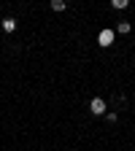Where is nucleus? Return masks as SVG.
I'll return each instance as SVG.
<instances>
[{
  "mask_svg": "<svg viewBox=\"0 0 135 151\" xmlns=\"http://www.w3.org/2000/svg\"><path fill=\"white\" fill-rule=\"evenodd\" d=\"M89 111L95 113V116H105V103H103L100 97H92V103H89Z\"/></svg>",
  "mask_w": 135,
  "mask_h": 151,
  "instance_id": "f257e3e1",
  "label": "nucleus"
},
{
  "mask_svg": "<svg viewBox=\"0 0 135 151\" xmlns=\"http://www.w3.org/2000/svg\"><path fill=\"white\" fill-rule=\"evenodd\" d=\"M97 43L105 49V46H111L113 43V30H100V35H97Z\"/></svg>",
  "mask_w": 135,
  "mask_h": 151,
  "instance_id": "f03ea898",
  "label": "nucleus"
},
{
  "mask_svg": "<svg viewBox=\"0 0 135 151\" xmlns=\"http://www.w3.org/2000/svg\"><path fill=\"white\" fill-rule=\"evenodd\" d=\"M0 27H3L6 32H14V30H16V19H11V16L3 19V22H0Z\"/></svg>",
  "mask_w": 135,
  "mask_h": 151,
  "instance_id": "7ed1b4c3",
  "label": "nucleus"
},
{
  "mask_svg": "<svg viewBox=\"0 0 135 151\" xmlns=\"http://www.w3.org/2000/svg\"><path fill=\"white\" fill-rule=\"evenodd\" d=\"M130 30H132V24H130V22H119V24H116V32H122V35H127Z\"/></svg>",
  "mask_w": 135,
  "mask_h": 151,
  "instance_id": "20e7f679",
  "label": "nucleus"
},
{
  "mask_svg": "<svg viewBox=\"0 0 135 151\" xmlns=\"http://www.w3.org/2000/svg\"><path fill=\"white\" fill-rule=\"evenodd\" d=\"M65 0H51V11H65Z\"/></svg>",
  "mask_w": 135,
  "mask_h": 151,
  "instance_id": "39448f33",
  "label": "nucleus"
},
{
  "mask_svg": "<svg viewBox=\"0 0 135 151\" xmlns=\"http://www.w3.org/2000/svg\"><path fill=\"white\" fill-rule=\"evenodd\" d=\"M111 6L122 11V8H127V6H130V0H111Z\"/></svg>",
  "mask_w": 135,
  "mask_h": 151,
  "instance_id": "423d86ee",
  "label": "nucleus"
},
{
  "mask_svg": "<svg viewBox=\"0 0 135 151\" xmlns=\"http://www.w3.org/2000/svg\"><path fill=\"white\" fill-rule=\"evenodd\" d=\"M105 119H108V122H111V124H113V122H116V119H119V116H116V111H111V113H105Z\"/></svg>",
  "mask_w": 135,
  "mask_h": 151,
  "instance_id": "0eeeda50",
  "label": "nucleus"
}]
</instances>
